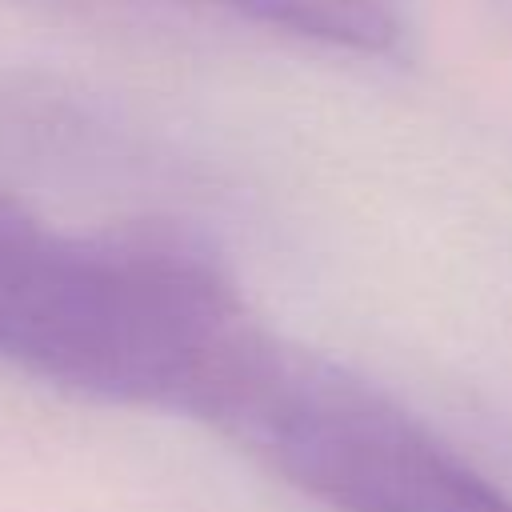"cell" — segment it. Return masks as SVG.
<instances>
[{"instance_id":"1","label":"cell","mask_w":512,"mask_h":512,"mask_svg":"<svg viewBox=\"0 0 512 512\" xmlns=\"http://www.w3.org/2000/svg\"><path fill=\"white\" fill-rule=\"evenodd\" d=\"M224 264L172 232H60L0 192V364L228 424L272 352Z\"/></svg>"},{"instance_id":"2","label":"cell","mask_w":512,"mask_h":512,"mask_svg":"<svg viewBox=\"0 0 512 512\" xmlns=\"http://www.w3.org/2000/svg\"><path fill=\"white\" fill-rule=\"evenodd\" d=\"M340 512H512V496L340 364L272 344L224 424Z\"/></svg>"},{"instance_id":"3","label":"cell","mask_w":512,"mask_h":512,"mask_svg":"<svg viewBox=\"0 0 512 512\" xmlns=\"http://www.w3.org/2000/svg\"><path fill=\"white\" fill-rule=\"evenodd\" d=\"M220 8L248 24L276 28L344 52H392L400 40L396 0H176V8Z\"/></svg>"}]
</instances>
